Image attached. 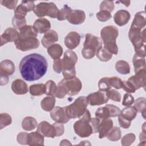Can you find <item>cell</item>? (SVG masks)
Here are the masks:
<instances>
[{"label":"cell","instance_id":"52a82bcc","mask_svg":"<svg viewBox=\"0 0 146 146\" xmlns=\"http://www.w3.org/2000/svg\"><path fill=\"white\" fill-rule=\"evenodd\" d=\"M88 104V100L86 96H80L71 104L66 106V111L70 119L79 118L87 110Z\"/></svg>","mask_w":146,"mask_h":146},{"label":"cell","instance_id":"2e32d148","mask_svg":"<svg viewBox=\"0 0 146 146\" xmlns=\"http://www.w3.org/2000/svg\"><path fill=\"white\" fill-rule=\"evenodd\" d=\"M37 132L44 137L54 138L56 137V131L53 124H50L46 121H42L37 126Z\"/></svg>","mask_w":146,"mask_h":146},{"label":"cell","instance_id":"91938a15","mask_svg":"<svg viewBox=\"0 0 146 146\" xmlns=\"http://www.w3.org/2000/svg\"><path fill=\"white\" fill-rule=\"evenodd\" d=\"M9 82V78L7 76H0V84L1 86L6 85Z\"/></svg>","mask_w":146,"mask_h":146},{"label":"cell","instance_id":"cb8c5ba5","mask_svg":"<svg viewBox=\"0 0 146 146\" xmlns=\"http://www.w3.org/2000/svg\"><path fill=\"white\" fill-rule=\"evenodd\" d=\"M15 71V65L14 63L9 60L5 59L0 63V76L11 75Z\"/></svg>","mask_w":146,"mask_h":146},{"label":"cell","instance_id":"277c9868","mask_svg":"<svg viewBox=\"0 0 146 146\" xmlns=\"http://www.w3.org/2000/svg\"><path fill=\"white\" fill-rule=\"evenodd\" d=\"M78 61L76 54L71 50H66L62 59V75L64 79H68L75 77L76 70L75 66Z\"/></svg>","mask_w":146,"mask_h":146},{"label":"cell","instance_id":"7bdbcfd3","mask_svg":"<svg viewBox=\"0 0 146 146\" xmlns=\"http://www.w3.org/2000/svg\"><path fill=\"white\" fill-rule=\"evenodd\" d=\"M107 96L108 99H111L114 102H119L121 100V95L115 89H110L106 92Z\"/></svg>","mask_w":146,"mask_h":146},{"label":"cell","instance_id":"60d3db41","mask_svg":"<svg viewBox=\"0 0 146 146\" xmlns=\"http://www.w3.org/2000/svg\"><path fill=\"white\" fill-rule=\"evenodd\" d=\"M12 122L11 116L7 113H1L0 114V129H2L5 127L10 125Z\"/></svg>","mask_w":146,"mask_h":146},{"label":"cell","instance_id":"ee69618b","mask_svg":"<svg viewBox=\"0 0 146 146\" xmlns=\"http://www.w3.org/2000/svg\"><path fill=\"white\" fill-rule=\"evenodd\" d=\"M136 136L134 133H129L124 135L121 139V145L123 146H128L131 145L135 140Z\"/></svg>","mask_w":146,"mask_h":146},{"label":"cell","instance_id":"1f68e13d","mask_svg":"<svg viewBox=\"0 0 146 146\" xmlns=\"http://www.w3.org/2000/svg\"><path fill=\"white\" fill-rule=\"evenodd\" d=\"M49 55L54 60L60 58L63 54V48L59 44H53L47 48Z\"/></svg>","mask_w":146,"mask_h":146},{"label":"cell","instance_id":"c3c4849f","mask_svg":"<svg viewBox=\"0 0 146 146\" xmlns=\"http://www.w3.org/2000/svg\"><path fill=\"white\" fill-rule=\"evenodd\" d=\"M110 83L112 87H114L116 89L121 88V83L122 80L120 78L117 76L109 77Z\"/></svg>","mask_w":146,"mask_h":146},{"label":"cell","instance_id":"d4e9b609","mask_svg":"<svg viewBox=\"0 0 146 146\" xmlns=\"http://www.w3.org/2000/svg\"><path fill=\"white\" fill-rule=\"evenodd\" d=\"M11 90L17 95H24L28 92V87L23 80L17 79L13 82Z\"/></svg>","mask_w":146,"mask_h":146},{"label":"cell","instance_id":"4fadbf2b","mask_svg":"<svg viewBox=\"0 0 146 146\" xmlns=\"http://www.w3.org/2000/svg\"><path fill=\"white\" fill-rule=\"evenodd\" d=\"M128 80L132 83L136 90L141 87L144 88L146 86V69L144 68L135 72V75L131 76Z\"/></svg>","mask_w":146,"mask_h":146},{"label":"cell","instance_id":"7dc6e473","mask_svg":"<svg viewBox=\"0 0 146 146\" xmlns=\"http://www.w3.org/2000/svg\"><path fill=\"white\" fill-rule=\"evenodd\" d=\"M96 17L98 19L100 22H106L109 20L111 17V13L105 11V10H100L96 14Z\"/></svg>","mask_w":146,"mask_h":146},{"label":"cell","instance_id":"8fae6325","mask_svg":"<svg viewBox=\"0 0 146 146\" xmlns=\"http://www.w3.org/2000/svg\"><path fill=\"white\" fill-rule=\"evenodd\" d=\"M120 111L119 107L113 104H107L98 108L95 112V116L100 119L116 117L120 114Z\"/></svg>","mask_w":146,"mask_h":146},{"label":"cell","instance_id":"4dcf8cb0","mask_svg":"<svg viewBox=\"0 0 146 146\" xmlns=\"http://www.w3.org/2000/svg\"><path fill=\"white\" fill-rule=\"evenodd\" d=\"M37 126L38 122L36 120L31 116L25 117L22 121V127L25 131H32Z\"/></svg>","mask_w":146,"mask_h":146},{"label":"cell","instance_id":"8d00e7d4","mask_svg":"<svg viewBox=\"0 0 146 146\" xmlns=\"http://www.w3.org/2000/svg\"><path fill=\"white\" fill-rule=\"evenodd\" d=\"M12 25L15 29L20 30L26 26V19L25 17L14 15L12 18Z\"/></svg>","mask_w":146,"mask_h":146},{"label":"cell","instance_id":"db71d44e","mask_svg":"<svg viewBox=\"0 0 146 146\" xmlns=\"http://www.w3.org/2000/svg\"><path fill=\"white\" fill-rule=\"evenodd\" d=\"M53 70L55 72L58 74H60L62 72V59L60 58H58L54 60Z\"/></svg>","mask_w":146,"mask_h":146},{"label":"cell","instance_id":"680465c9","mask_svg":"<svg viewBox=\"0 0 146 146\" xmlns=\"http://www.w3.org/2000/svg\"><path fill=\"white\" fill-rule=\"evenodd\" d=\"M145 122L144 123L143 125V129L141 132L140 133L139 135V140L141 142H144L145 143V140H146V133H145Z\"/></svg>","mask_w":146,"mask_h":146},{"label":"cell","instance_id":"e575fe53","mask_svg":"<svg viewBox=\"0 0 146 146\" xmlns=\"http://www.w3.org/2000/svg\"><path fill=\"white\" fill-rule=\"evenodd\" d=\"M116 71L122 75L128 74L130 72V66L128 62L125 60H118L115 64Z\"/></svg>","mask_w":146,"mask_h":146},{"label":"cell","instance_id":"816d5d0a","mask_svg":"<svg viewBox=\"0 0 146 146\" xmlns=\"http://www.w3.org/2000/svg\"><path fill=\"white\" fill-rule=\"evenodd\" d=\"M134 98L129 93H126L124 95L122 104L124 106L129 107L131 106L134 103Z\"/></svg>","mask_w":146,"mask_h":146},{"label":"cell","instance_id":"6f0895ef","mask_svg":"<svg viewBox=\"0 0 146 146\" xmlns=\"http://www.w3.org/2000/svg\"><path fill=\"white\" fill-rule=\"evenodd\" d=\"M118 116V121L119 123V125L121 127L127 129L128 128L131 124V121H128L126 119H124L121 116H120L119 115L117 116Z\"/></svg>","mask_w":146,"mask_h":146},{"label":"cell","instance_id":"7402d4cb","mask_svg":"<svg viewBox=\"0 0 146 146\" xmlns=\"http://www.w3.org/2000/svg\"><path fill=\"white\" fill-rule=\"evenodd\" d=\"M131 18L130 13L125 10H118L113 16L115 23L119 26H123L126 25Z\"/></svg>","mask_w":146,"mask_h":146},{"label":"cell","instance_id":"11a10c76","mask_svg":"<svg viewBox=\"0 0 146 146\" xmlns=\"http://www.w3.org/2000/svg\"><path fill=\"white\" fill-rule=\"evenodd\" d=\"M55 127L56 131V136H62L64 132V127L62 123L55 122L52 124Z\"/></svg>","mask_w":146,"mask_h":146},{"label":"cell","instance_id":"bcb514c9","mask_svg":"<svg viewBox=\"0 0 146 146\" xmlns=\"http://www.w3.org/2000/svg\"><path fill=\"white\" fill-rule=\"evenodd\" d=\"M72 11V9L71 7H68L67 5H64L63 8H62L59 10V13L58 14V16L57 17L58 20L59 21H64L66 19L67 16L70 13V12Z\"/></svg>","mask_w":146,"mask_h":146},{"label":"cell","instance_id":"44dd1931","mask_svg":"<svg viewBox=\"0 0 146 146\" xmlns=\"http://www.w3.org/2000/svg\"><path fill=\"white\" fill-rule=\"evenodd\" d=\"M58 40V35L57 33L54 30H50L44 33L41 40V43L44 47L48 48Z\"/></svg>","mask_w":146,"mask_h":146},{"label":"cell","instance_id":"d6986e66","mask_svg":"<svg viewBox=\"0 0 146 146\" xmlns=\"http://www.w3.org/2000/svg\"><path fill=\"white\" fill-rule=\"evenodd\" d=\"M66 19L72 25H80L86 19V14L82 10H72L67 16Z\"/></svg>","mask_w":146,"mask_h":146},{"label":"cell","instance_id":"8992f818","mask_svg":"<svg viewBox=\"0 0 146 146\" xmlns=\"http://www.w3.org/2000/svg\"><path fill=\"white\" fill-rule=\"evenodd\" d=\"M128 37L134 47L135 52L146 55L145 51V28L141 30L131 26L128 32Z\"/></svg>","mask_w":146,"mask_h":146},{"label":"cell","instance_id":"74e56055","mask_svg":"<svg viewBox=\"0 0 146 146\" xmlns=\"http://www.w3.org/2000/svg\"><path fill=\"white\" fill-rule=\"evenodd\" d=\"M98 58L102 62H108L111 60L112 54L104 47H102L96 53Z\"/></svg>","mask_w":146,"mask_h":146},{"label":"cell","instance_id":"30bf717a","mask_svg":"<svg viewBox=\"0 0 146 146\" xmlns=\"http://www.w3.org/2000/svg\"><path fill=\"white\" fill-rule=\"evenodd\" d=\"M17 49L22 51H27L36 49L39 46V41L36 37H28L18 39L14 42Z\"/></svg>","mask_w":146,"mask_h":146},{"label":"cell","instance_id":"603a6c76","mask_svg":"<svg viewBox=\"0 0 146 146\" xmlns=\"http://www.w3.org/2000/svg\"><path fill=\"white\" fill-rule=\"evenodd\" d=\"M33 27L35 31L40 34L46 33L50 30L51 27L50 22L44 18H41L36 19L33 25Z\"/></svg>","mask_w":146,"mask_h":146},{"label":"cell","instance_id":"83f0119b","mask_svg":"<svg viewBox=\"0 0 146 146\" xmlns=\"http://www.w3.org/2000/svg\"><path fill=\"white\" fill-rule=\"evenodd\" d=\"M145 55L135 52L132 59V63L134 66L135 72H136L140 70L145 68Z\"/></svg>","mask_w":146,"mask_h":146},{"label":"cell","instance_id":"9c48e42d","mask_svg":"<svg viewBox=\"0 0 146 146\" xmlns=\"http://www.w3.org/2000/svg\"><path fill=\"white\" fill-rule=\"evenodd\" d=\"M74 129L76 135L80 137H89L93 133V130L90 121L79 119L74 124Z\"/></svg>","mask_w":146,"mask_h":146},{"label":"cell","instance_id":"f35d334b","mask_svg":"<svg viewBox=\"0 0 146 146\" xmlns=\"http://www.w3.org/2000/svg\"><path fill=\"white\" fill-rule=\"evenodd\" d=\"M107 139L112 141H116L120 139L121 132L120 128L117 127H113L107 135Z\"/></svg>","mask_w":146,"mask_h":146},{"label":"cell","instance_id":"e0dca14e","mask_svg":"<svg viewBox=\"0 0 146 146\" xmlns=\"http://www.w3.org/2000/svg\"><path fill=\"white\" fill-rule=\"evenodd\" d=\"M35 7L34 1H23L14 10V15L26 17L27 12L33 11Z\"/></svg>","mask_w":146,"mask_h":146},{"label":"cell","instance_id":"5bb4252c","mask_svg":"<svg viewBox=\"0 0 146 146\" xmlns=\"http://www.w3.org/2000/svg\"><path fill=\"white\" fill-rule=\"evenodd\" d=\"M87 99L88 103L92 106H100L106 103L108 101L106 93L99 90L95 92L90 94L87 96Z\"/></svg>","mask_w":146,"mask_h":146},{"label":"cell","instance_id":"b9f144b4","mask_svg":"<svg viewBox=\"0 0 146 146\" xmlns=\"http://www.w3.org/2000/svg\"><path fill=\"white\" fill-rule=\"evenodd\" d=\"M45 85L46 87L45 94L48 96H54L57 89V86L55 82L52 80H49L46 83Z\"/></svg>","mask_w":146,"mask_h":146},{"label":"cell","instance_id":"94428289","mask_svg":"<svg viewBox=\"0 0 146 146\" xmlns=\"http://www.w3.org/2000/svg\"><path fill=\"white\" fill-rule=\"evenodd\" d=\"M71 145V143L67 139H64L61 141V143H60V145Z\"/></svg>","mask_w":146,"mask_h":146},{"label":"cell","instance_id":"6da1fadb","mask_svg":"<svg viewBox=\"0 0 146 146\" xmlns=\"http://www.w3.org/2000/svg\"><path fill=\"white\" fill-rule=\"evenodd\" d=\"M47 62L40 54L33 53L23 57L20 62L19 68L23 79L35 81L43 77L47 72Z\"/></svg>","mask_w":146,"mask_h":146},{"label":"cell","instance_id":"f907efd6","mask_svg":"<svg viewBox=\"0 0 146 146\" xmlns=\"http://www.w3.org/2000/svg\"><path fill=\"white\" fill-rule=\"evenodd\" d=\"M29 133L26 132H21L17 135V142L21 145H27V137Z\"/></svg>","mask_w":146,"mask_h":146},{"label":"cell","instance_id":"ffe728a7","mask_svg":"<svg viewBox=\"0 0 146 146\" xmlns=\"http://www.w3.org/2000/svg\"><path fill=\"white\" fill-rule=\"evenodd\" d=\"M112 127L113 121L110 119V117L100 119V123L98 127L99 138L103 139V137H106L107 135Z\"/></svg>","mask_w":146,"mask_h":146},{"label":"cell","instance_id":"3957f363","mask_svg":"<svg viewBox=\"0 0 146 146\" xmlns=\"http://www.w3.org/2000/svg\"><path fill=\"white\" fill-rule=\"evenodd\" d=\"M119 35L117 28L114 26H107L100 31V36L104 48L112 54L116 55L118 52V47L116 43V39Z\"/></svg>","mask_w":146,"mask_h":146},{"label":"cell","instance_id":"ac0fdd59","mask_svg":"<svg viewBox=\"0 0 146 146\" xmlns=\"http://www.w3.org/2000/svg\"><path fill=\"white\" fill-rule=\"evenodd\" d=\"M80 42V35L76 31L70 32L64 38V44L69 50L77 47Z\"/></svg>","mask_w":146,"mask_h":146},{"label":"cell","instance_id":"d590c367","mask_svg":"<svg viewBox=\"0 0 146 146\" xmlns=\"http://www.w3.org/2000/svg\"><path fill=\"white\" fill-rule=\"evenodd\" d=\"M145 98L143 97H140L137 98L134 101V107L136 109L137 111L141 113L143 117L145 118V110H146V104H145Z\"/></svg>","mask_w":146,"mask_h":146},{"label":"cell","instance_id":"6125c7cd","mask_svg":"<svg viewBox=\"0 0 146 146\" xmlns=\"http://www.w3.org/2000/svg\"><path fill=\"white\" fill-rule=\"evenodd\" d=\"M120 2L123 4H124L126 7L129 6V4H130V1H119V2Z\"/></svg>","mask_w":146,"mask_h":146},{"label":"cell","instance_id":"d6a6232c","mask_svg":"<svg viewBox=\"0 0 146 146\" xmlns=\"http://www.w3.org/2000/svg\"><path fill=\"white\" fill-rule=\"evenodd\" d=\"M55 98L54 96H48L42 99L40 102L42 108L45 111H51L55 107Z\"/></svg>","mask_w":146,"mask_h":146},{"label":"cell","instance_id":"4316f807","mask_svg":"<svg viewBox=\"0 0 146 146\" xmlns=\"http://www.w3.org/2000/svg\"><path fill=\"white\" fill-rule=\"evenodd\" d=\"M145 13L144 11H141L135 14L134 19L131 26L142 30L145 28Z\"/></svg>","mask_w":146,"mask_h":146},{"label":"cell","instance_id":"7c38bea8","mask_svg":"<svg viewBox=\"0 0 146 146\" xmlns=\"http://www.w3.org/2000/svg\"><path fill=\"white\" fill-rule=\"evenodd\" d=\"M50 115L52 120L62 124L67 123L70 119L66 113V107H55L50 111Z\"/></svg>","mask_w":146,"mask_h":146},{"label":"cell","instance_id":"ab89813d","mask_svg":"<svg viewBox=\"0 0 146 146\" xmlns=\"http://www.w3.org/2000/svg\"><path fill=\"white\" fill-rule=\"evenodd\" d=\"M98 87L99 91L106 92L111 88V86L110 83L109 77H103L100 79L98 82Z\"/></svg>","mask_w":146,"mask_h":146},{"label":"cell","instance_id":"7a4b0ae2","mask_svg":"<svg viewBox=\"0 0 146 146\" xmlns=\"http://www.w3.org/2000/svg\"><path fill=\"white\" fill-rule=\"evenodd\" d=\"M82 88V82L76 76L68 79H63L58 83L56 91L54 96L59 99H62L66 95H76L79 93Z\"/></svg>","mask_w":146,"mask_h":146},{"label":"cell","instance_id":"836d02e7","mask_svg":"<svg viewBox=\"0 0 146 146\" xmlns=\"http://www.w3.org/2000/svg\"><path fill=\"white\" fill-rule=\"evenodd\" d=\"M46 87L45 84H34L31 85L29 87L30 94L35 96H40L46 94Z\"/></svg>","mask_w":146,"mask_h":146},{"label":"cell","instance_id":"9f6ffc18","mask_svg":"<svg viewBox=\"0 0 146 146\" xmlns=\"http://www.w3.org/2000/svg\"><path fill=\"white\" fill-rule=\"evenodd\" d=\"M100 123V119L96 117H92L90 121V123L92 126L93 133H98V127Z\"/></svg>","mask_w":146,"mask_h":146},{"label":"cell","instance_id":"681fc988","mask_svg":"<svg viewBox=\"0 0 146 146\" xmlns=\"http://www.w3.org/2000/svg\"><path fill=\"white\" fill-rule=\"evenodd\" d=\"M121 88H123L128 93H134L136 91V89L133 86L128 80L122 81Z\"/></svg>","mask_w":146,"mask_h":146},{"label":"cell","instance_id":"f1b7e54d","mask_svg":"<svg viewBox=\"0 0 146 146\" xmlns=\"http://www.w3.org/2000/svg\"><path fill=\"white\" fill-rule=\"evenodd\" d=\"M137 113V111L134 106H129L123 108L119 114L124 119L131 121L133 120Z\"/></svg>","mask_w":146,"mask_h":146},{"label":"cell","instance_id":"9a60e30c","mask_svg":"<svg viewBox=\"0 0 146 146\" xmlns=\"http://www.w3.org/2000/svg\"><path fill=\"white\" fill-rule=\"evenodd\" d=\"M19 36V33L15 29L12 27L6 29L1 35V46L9 42H16Z\"/></svg>","mask_w":146,"mask_h":146},{"label":"cell","instance_id":"5b68a950","mask_svg":"<svg viewBox=\"0 0 146 146\" xmlns=\"http://www.w3.org/2000/svg\"><path fill=\"white\" fill-rule=\"evenodd\" d=\"M102 40L98 36L91 34L85 35V41L82 50L83 56L87 59L92 58L96 52L102 47Z\"/></svg>","mask_w":146,"mask_h":146},{"label":"cell","instance_id":"f546056e","mask_svg":"<svg viewBox=\"0 0 146 146\" xmlns=\"http://www.w3.org/2000/svg\"><path fill=\"white\" fill-rule=\"evenodd\" d=\"M38 33L31 25H26L20 30L19 36L18 39H23L28 37H36Z\"/></svg>","mask_w":146,"mask_h":146},{"label":"cell","instance_id":"f5cc1de1","mask_svg":"<svg viewBox=\"0 0 146 146\" xmlns=\"http://www.w3.org/2000/svg\"><path fill=\"white\" fill-rule=\"evenodd\" d=\"M1 4L3 6L6 7L7 9L10 10H13L15 9L16 6L18 3V1L17 0H14V1H0Z\"/></svg>","mask_w":146,"mask_h":146},{"label":"cell","instance_id":"f6af8a7d","mask_svg":"<svg viewBox=\"0 0 146 146\" xmlns=\"http://www.w3.org/2000/svg\"><path fill=\"white\" fill-rule=\"evenodd\" d=\"M115 8L114 2L111 1H103L99 6L100 10H105L110 13L112 12Z\"/></svg>","mask_w":146,"mask_h":146},{"label":"cell","instance_id":"ba28073f","mask_svg":"<svg viewBox=\"0 0 146 146\" xmlns=\"http://www.w3.org/2000/svg\"><path fill=\"white\" fill-rule=\"evenodd\" d=\"M35 15L38 17H43L46 15L52 18L58 17L59 10L53 2H40L35 6L33 10Z\"/></svg>","mask_w":146,"mask_h":146},{"label":"cell","instance_id":"484cf974","mask_svg":"<svg viewBox=\"0 0 146 146\" xmlns=\"http://www.w3.org/2000/svg\"><path fill=\"white\" fill-rule=\"evenodd\" d=\"M27 145L31 146L44 145V136L37 131L29 133Z\"/></svg>","mask_w":146,"mask_h":146}]
</instances>
